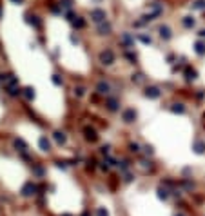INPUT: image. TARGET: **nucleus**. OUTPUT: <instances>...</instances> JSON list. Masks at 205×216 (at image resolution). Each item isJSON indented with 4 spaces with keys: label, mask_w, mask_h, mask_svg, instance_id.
Here are the masks:
<instances>
[{
    "label": "nucleus",
    "mask_w": 205,
    "mask_h": 216,
    "mask_svg": "<svg viewBox=\"0 0 205 216\" xmlns=\"http://www.w3.org/2000/svg\"><path fill=\"white\" fill-rule=\"evenodd\" d=\"M100 62L104 64V66H111V64L114 62V53L111 49H105L100 53Z\"/></svg>",
    "instance_id": "obj_1"
},
{
    "label": "nucleus",
    "mask_w": 205,
    "mask_h": 216,
    "mask_svg": "<svg viewBox=\"0 0 205 216\" xmlns=\"http://www.w3.org/2000/svg\"><path fill=\"white\" fill-rule=\"evenodd\" d=\"M91 20L96 22V24H102L105 20V11H104V9H93V11H91Z\"/></svg>",
    "instance_id": "obj_2"
},
{
    "label": "nucleus",
    "mask_w": 205,
    "mask_h": 216,
    "mask_svg": "<svg viewBox=\"0 0 205 216\" xmlns=\"http://www.w3.org/2000/svg\"><path fill=\"white\" fill-rule=\"evenodd\" d=\"M122 116H124V120H125L127 124H131V122H134V118H136V111H134V109H125Z\"/></svg>",
    "instance_id": "obj_3"
},
{
    "label": "nucleus",
    "mask_w": 205,
    "mask_h": 216,
    "mask_svg": "<svg viewBox=\"0 0 205 216\" xmlns=\"http://www.w3.org/2000/svg\"><path fill=\"white\" fill-rule=\"evenodd\" d=\"M35 191H36V185H33V183H26V185L22 187L24 196H31V194H35Z\"/></svg>",
    "instance_id": "obj_4"
},
{
    "label": "nucleus",
    "mask_w": 205,
    "mask_h": 216,
    "mask_svg": "<svg viewBox=\"0 0 205 216\" xmlns=\"http://www.w3.org/2000/svg\"><path fill=\"white\" fill-rule=\"evenodd\" d=\"M84 133H85V138H87L89 142H94V140L98 138L96 131H94V129H91V127H85V129H84Z\"/></svg>",
    "instance_id": "obj_5"
},
{
    "label": "nucleus",
    "mask_w": 205,
    "mask_h": 216,
    "mask_svg": "<svg viewBox=\"0 0 205 216\" xmlns=\"http://www.w3.org/2000/svg\"><path fill=\"white\" fill-rule=\"evenodd\" d=\"M145 94L149 96V98H158V96H160V89L154 87V85H151V87L145 89Z\"/></svg>",
    "instance_id": "obj_6"
},
{
    "label": "nucleus",
    "mask_w": 205,
    "mask_h": 216,
    "mask_svg": "<svg viewBox=\"0 0 205 216\" xmlns=\"http://www.w3.org/2000/svg\"><path fill=\"white\" fill-rule=\"evenodd\" d=\"M38 145H40V149H42V151H49V149H51V144H49L47 136H40V140H38Z\"/></svg>",
    "instance_id": "obj_7"
},
{
    "label": "nucleus",
    "mask_w": 205,
    "mask_h": 216,
    "mask_svg": "<svg viewBox=\"0 0 205 216\" xmlns=\"http://www.w3.org/2000/svg\"><path fill=\"white\" fill-rule=\"evenodd\" d=\"M109 84H105V82H98V85H96V91H98L100 94H107L109 93Z\"/></svg>",
    "instance_id": "obj_8"
},
{
    "label": "nucleus",
    "mask_w": 205,
    "mask_h": 216,
    "mask_svg": "<svg viewBox=\"0 0 205 216\" xmlns=\"http://www.w3.org/2000/svg\"><path fill=\"white\" fill-rule=\"evenodd\" d=\"M98 33H100V35H109V33H111V24L102 22V24L98 26Z\"/></svg>",
    "instance_id": "obj_9"
},
{
    "label": "nucleus",
    "mask_w": 205,
    "mask_h": 216,
    "mask_svg": "<svg viewBox=\"0 0 205 216\" xmlns=\"http://www.w3.org/2000/svg\"><path fill=\"white\" fill-rule=\"evenodd\" d=\"M16 84H18V80H16L15 74H7V78H6V82H4L6 87H13V85H16Z\"/></svg>",
    "instance_id": "obj_10"
},
{
    "label": "nucleus",
    "mask_w": 205,
    "mask_h": 216,
    "mask_svg": "<svg viewBox=\"0 0 205 216\" xmlns=\"http://www.w3.org/2000/svg\"><path fill=\"white\" fill-rule=\"evenodd\" d=\"M53 138H55V140H56V144H60V145H62V144H66V140H67V136L64 134L62 131H56L55 134H53Z\"/></svg>",
    "instance_id": "obj_11"
},
{
    "label": "nucleus",
    "mask_w": 205,
    "mask_h": 216,
    "mask_svg": "<svg viewBox=\"0 0 205 216\" xmlns=\"http://www.w3.org/2000/svg\"><path fill=\"white\" fill-rule=\"evenodd\" d=\"M71 22H73V26H74V27H78V29H82V27L85 26V20H84L82 16H74Z\"/></svg>",
    "instance_id": "obj_12"
},
{
    "label": "nucleus",
    "mask_w": 205,
    "mask_h": 216,
    "mask_svg": "<svg viewBox=\"0 0 205 216\" xmlns=\"http://www.w3.org/2000/svg\"><path fill=\"white\" fill-rule=\"evenodd\" d=\"M22 94L26 96V100H33V98H35V89H33V87H26V89L22 91Z\"/></svg>",
    "instance_id": "obj_13"
},
{
    "label": "nucleus",
    "mask_w": 205,
    "mask_h": 216,
    "mask_svg": "<svg viewBox=\"0 0 205 216\" xmlns=\"http://www.w3.org/2000/svg\"><path fill=\"white\" fill-rule=\"evenodd\" d=\"M160 36H161V38H165V40H167V38H171V29H169L167 26H161V27H160Z\"/></svg>",
    "instance_id": "obj_14"
},
{
    "label": "nucleus",
    "mask_w": 205,
    "mask_h": 216,
    "mask_svg": "<svg viewBox=\"0 0 205 216\" xmlns=\"http://www.w3.org/2000/svg\"><path fill=\"white\" fill-rule=\"evenodd\" d=\"M24 89H20L18 85H13V87H7V93L11 94V96H16V94H22Z\"/></svg>",
    "instance_id": "obj_15"
},
{
    "label": "nucleus",
    "mask_w": 205,
    "mask_h": 216,
    "mask_svg": "<svg viewBox=\"0 0 205 216\" xmlns=\"http://www.w3.org/2000/svg\"><path fill=\"white\" fill-rule=\"evenodd\" d=\"M15 147H16L18 151H26V149H27L26 142H24V140H20V138H16V140H15Z\"/></svg>",
    "instance_id": "obj_16"
},
{
    "label": "nucleus",
    "mask_w": 205,
    "mask_h": 216,
    "mask_svg": "<svg viewBox=\"0 0 205 216\" xmlns=\"http://www.w3.org/2000/svg\"><path fill=\"white\" fill-rule=\"evenodd\" d=\"M27 22H29L31 26H35V27H38V26H40V20H38V16H27Z\"/></svg>",
    "instance_id": "obj_17"
},
{
    "label": "nucleus",
    "mask_w": 205,
    "mask_h": 216,
    "mask_svg": "<svg viewBox=\"0 0 205 216\" xmlns=\"http://www.w3.org/2000/svg\"><path fill=\"white\" fill-rule=\"evenodd\" d=\"M183 26H185V27H192L194 26V18L192 16H185V18H183Z\"/></svg>",
    "instance_id": "obj_18"
},
{
    "label": "nucleus",
    "mask_w": 205,
    "mask_h": 216,
    "mask_svg": "<svg viewBox=\"0 0 205 216\" xmlns=\"http://www.w3.org/2000/svg\"><path fill=\"white\" fill-rule=\"evenodd\" d=\"M107 107H109L111 111H116V109H118V102H116L114 98H111L109 102H107Z\"/></svg>",
    "instance_id": "obj_19"
},
{
    "label": "nucleus",
    "mask_w": 205,
    "mask_h": 216,
    "mask_svg": "<svg viewBox=\"0 0 205 216\" xmlns=\"http://www.w3.org/2000/svg\"><path fill=\"white\" fill-rule=\"evenodd\" d=\"M172 111H174V113H183V111H185V107H183L181 104H176V105H172Z\"/></svg>",
    "instance_id": "obj_20"
},
{
    "label": "nucleus",
    "mask_w": 205,
    "mask_h": 216,
    "mask_svg": "<svg viewBox=\"0 0 205 216\" xmlns=\"http://www.w3.org/2000/svg\"><path fill=\"white\" fill-rule=\"evenodd\" d=\"M196 53H198V55H203V53H205V46L201 44V42L196 44Z\"/></svg>",
    "instance_id": "obj_21"
},
{
    "label": "nucleus",
    "mask_w": 205,
    "mask_h": 216,
    "mask_svg": "<svg viewBox=\"0 0 205 216\" xmlns=\"http://www.w3.org/2000/svg\"><path fill=\"white\" fill-rule=\"evenodd\" d=\"M84 93H85L84 87H74V96H78V98H80V96H84Z\"/></svg>",
    "instance_id": "obj_22"
},
{
    "label": "nucleus",
    "mask_w": 205,
    "mask_h": 216,
    "mask_svg": "<svg viewBox=\"0 0 205 216\" xmlns=\"http://www.w3.org/2000/svg\"><path fill=\"white\" fill-rule=\"evenodd\" d=\"M60 6H62V7H66V9H69V7L73 6V0H62Z\"/></svg>",
    "instance_id": "obj_23"
},
{
    "label": "nucleus",
    "mask_w": 205,
    "mask_h": 216,
    "mask_svg": "<svg viewBox=\"0 0 205 216\" xmlns=\"http://www.w3.org/2000/svg\"><path fill=\"white\" fill-rule=\"evenodd\" d=\"M51 80H53V84H55V85H62V78L58 77V74H53Z\"/></svg>",
    "instance_id": "obj_24"
},
{
    "label": "nucleus",
    "mask_w": 205,
    "mask_h": 216,
    "mask_svg": "<svg viewBox=\"0 0 205 216\" xmlns=\"http://www.w3.org/2000/svg\"><path fill=\"white\" fill-rule=\"evenodd\" d=\"M194 7H196V9H203L205 7V0H198V2L194 4Z\"/></svg>",
    "instance_id": "obj_25"
},
{
    "label": "nucleus",
    "mask_w": 205,
    "mask_h": 216,
    "mask_svg": "<svg viewBox=\"0 0 205 216\" xmlns=\"http://www.w3.org/2000/svg\"><path fill=\"white\" fill-rule=\"evenodd\" d=\"M96 216H109V214H107V211H105V209H102V207H100L98 211H96Z\"/></svg>",
    "instance_id": "obj_26"
},
{
    "label": "nucleus",
    "mask_w": 205,
    "mask_h": 216,
    "mask_svg": "<svg viewBox=\"0 0 205 216\" xmlns=\"http://www.w3.org/2000/svg\"><path fill=\"white\" fill-rule=\"evenodd\" d=\"M187 78L191 80V78H196V71H191V69H187Z\"/></svg>",
    "instance_id": "obj_27"
},
{
    "label": "nucleus",
    "mask_w": 205,
    "mask_h": 216,
    "mask_svg": "<svg viewBox=\"0 0 205 216\" xmlns=\"http://www.w3.org/2000/svg\"><path fill=\"white\" fill-rule=\"evenodd\" d=\"M33 171L36 172L38 176H42V175H44V169H42V167H38V165H36V167H33Z\"/></svg>",
    "instance_id": "obj_28"
},
{
    "label": "nucleus",
    "mask_w": 205,
    "mask_h": 216,
    "mask_svg": "<svg viewBox=\"0 0 205 216\" xmlns=\"http://www.w3.org/2000/svg\"><path fill=\"white\" fill-rule=\"evenodd\" d=\"M158 192H160V198H167V191L165 189H158Z\"/></svg>",
    "instance_id": "obj_29"
},
{
    "label": "nucleus",
    "mask_w": 205,
    "mask_h": 216,
    "mask_svg": "<svg viewBox=\"0 0 205 216\" xmlns=\"http://www.w3.org/2000/svg\"><path fill=\"white\" fill-rule=\"evenodd\" d=\"M131 151H134V153H138V151H140V145H138V144H131Z\"/></svg>",
    "instance_id": "obj_30"
},
{
    "label": "nucleus",
    "mask_w": 205,
    "mask_h": 216,
    "mask_svg": "<svg viewBox=\"0 0 205 216\" xmlns=\"http://www.w3.org/2000/svg\"><path fill=\"white\" fill-rule=\"evenodd\" d=\"M140 40H142V42H145V44H151V38H147V36H144V35L140 36Z\"/></svg>",
    "instance_id": "obj_31"
},
{
    "label": "nucleus",
    "mask_w": 205,
    "mask_h": 216,
    "mask_svg": "<svg viewBox=\"0 0 205 216\" xmlns=\"http://www.w3.org/2000/svg\"><path fill=\"white\" fill-rule=\"evenodd\" d=\"M196 151H198V153H201V151H203V144H198L196 145Z\"/></svg>",
    "instance_id": "obj_32"
},
{
    "label": "nucleus",
    "mask_w": 205,
    "mask_h": 216,
    "mask_svg": "<svg viewBox=\"0 0 205 216\" xmlns=\"http://www.w3.org/2000/svg\"><path fill=\"white\" fill-rule=\"evenodd\" d=\"M11 2H15V4H22L24 0H11Z\"/></svg>",
    "instance_id": "obj_33"
},
{
    "label": "nucleus",
    "mask_w": 205,
    "mask_h": 216,
    "mask_svg": "<svg viewBox=\"0 0 205 216\" xmlns=\"http://www.w3.org/2000/svg\"><path fill=\"white\" fill-rule=\"evenodd\" d=\"M200 36H205V29H203V31H200Z\"/></svg>",
    "instance_id": "obj_34"
},
{
    "label": "nucleus",
    "mask_w": 205,
    "mask_h": 216,
    "mask_svg": "<svg viewBox=\"0 0 205 216\" xmlns=\"http://www.w3.org/2000/svg\"><path fill=\"white\" fill-rule=\"evenodd\" d=\"M82 216H89V212H84V214H82Z\"/></svg>",
    "instance_id": "obj_35"
},
{
    "label": "nucleus",
    "mask_w": 205,
    "mask_h": 216,
    "mask_svg": "<svg viewBox=\"0 0 205 216\" xmlns=\"http://www.w3.org/2000/svg\"><path fill=\"white\" fill-rule=\"evenodd\" d=\"M64 216H71V214H64Z\"/></svg>",
    "instance_id": "obj_36"
},
{
    "label": "nucleus",
    "mask_w": 205,
    "mask_h": 216,
    "mask_svg": "<svg viewBox=\"0 0 205 216\" xmlns=\"http://www.w3.org/2000/svg\"><path fill=\"white\" fill-rule=\"evenodd\" d=\"M0 16H2V11H0Z\"/></svg>",
    "instance_id": "obj_37"
},
{
    "label": "nucleus",
    "mask_w": 205,
    "mask_h": 216,
    "mask_svg": "<svg viewBox=\"0 0 205 216\" xmlns=\"http://www.w3.org/2000/svg\"><path fill=\"white\" fill-rule=\"evenodd\" d=\"M176 216H181V214H176Z\"/></svg>",
    "instance_id": "obj_38"
}]
</instances>
